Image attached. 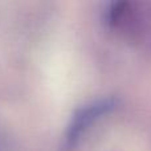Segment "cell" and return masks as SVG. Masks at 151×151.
<instances>
[{
    "mask_svg": "<svg viewBox=\"0 0 151 151\" xmlns=\"http://www.w3.org/2000/svg\"><path fill=\"white\" fill-rule=\"evenodd\" d=\"M114 107V104L110 99L106 101H98L90 104L88 106L78 110L77 114L73 117L70 125L65 134V139L61 146L60 151H72L74 150L76 145L80 142V139L86 134V131L93 126L102 115L109 113Z\"/></svg>",
    "mask_w": 151,
    "mask_h": 151,
    "instance_id": "6da1fadb",
    "label": "cell"
}]
</instances>
